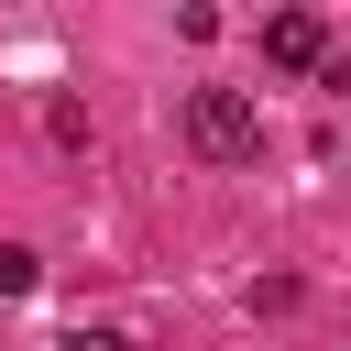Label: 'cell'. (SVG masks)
Instances as JSON below:
<instances>
[{
    "instance_id": "obj_1",
    "label": "cell",
    "mask_w": 351,
    "mask_h": 351,
    "mask_svg": "<svg viewBox=\"0 0 351 351\" xmlns=\"http://www.w3.org/2000/svg\"><path fill=\"white\" fill-rule=\"evenodd\" d=\"M186 143H197L208 165H252V154H263V110H252L241 88H186Z\"/></svg>"
},
{
    "instance_id": "obj_2",
    "label": "cell",
    "mask_w": 351,
    "mask_h": 351,
    "mask_svg": "<svg viewBox=\"0 0 351 351\" xmlns=\"http://www.w3.org/2000/svg\"><path fill=\"white\" fill-rule=\"evenodd\" d=\"M263 55H274V66H329V22H318V11H274V22H263Z\"/></svg>"
},
{
    "instance_id": "obj_3",
    "label": "cell",
    "mask_w": 351,
    "mask_h": 351,
    "mask_svg": "<svg viewBox=\"0 0 351 351\" xmlns=\"http://www.w3.org/2000/svg\"><path fill=\"white\" fill-rule=\"evenodd\" d=\"M44 285V263H33V241H0V296H33Z\"/></svg>"
},
{
    "instance_id": "obj_4",
    "label": "cell",
    "mask_w": 351,
    "mask_h": 351,
    "mask_svg": "<svg viewBox=\"0 0 351 351\" xmlns=\"http://www.w3.org/2000/svg\"><path fill=\"white\" fill-rule=\"evenodd\" d=\"M55 351H132V340H121V329H66Z\"/></svg>"
}]
</instances>
